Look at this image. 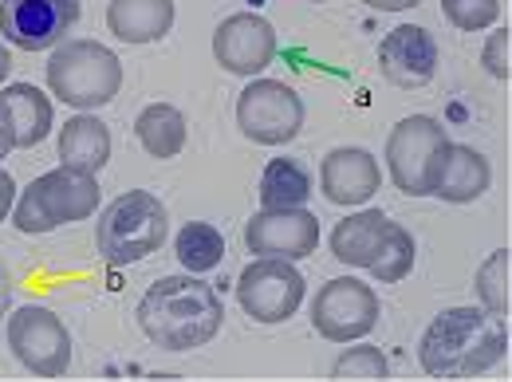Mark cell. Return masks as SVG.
Returning a JSON list of instances; mask_svg holds the SVG:
<instances>
[{
	"label": "cell",
	"mask_w": 512,
	"mask_h": 382,
	"mask_svg": "<svg viewBox=\"0 0 512 382\" xmlns=\"http://www.w3.org/2000/svg\"><path fill=\"white\" fill-rule=\"evenodd\" d=\"M509 355V323L485 308H446L430 319L418 343V363L434 379H473Z\"/></svg>",
	"instance_id": "6da1fadb"
},
{
	"label": "cell",
	"mask_w": 512,
	"mask_h": 382,
	"mask_svg": "<svg viewBox=\"0 0 512 382\" xmlns=\"http://www.w3.org/2000/svg\"><path fill=\"white\" fill-rule=\"evenodd\" d=\"M134 316L146 339L158 343L162 351H193L217 339L225 308L213 284L186 272V276H162L158 284H150Z\"/></svg>",
	"instance_id": "7a4b0ae2"
},
{
	"label": "cell",
	"mask_w": 512,
	"mask_h": 382,
	"mask_svg": "<svg viewBox=\"0 0 512 382\" xmlns=\"http://www.w3.org/2000/svg\"><path fill=\"white\" fill-rule=\"evenodd\" d=\"M166 233H170L166 205L150 190H130L103 209L95 225V249L107 264L127 268L158 253L166 245Z\"/></svg>",
	"instance_id": "3957f363"
},
{
	"label": "cell",
	"mask_w": 512,
	"mask_h": 382,
	"mask_svg": "<svg viewBox=\"0 0 512 382\" xmlns=\"http://www.w3.org/2000/svg\"><path fill=\"white\" fill-rule=\"evenodd\" d=\"M95 209H99V178L83 174V170H71V166H56V170L40 174L16 197L12 221H16L20 233L40 237V233H52L60 225L87 221Z\"/></svg>",
	"instance_id": "277c9868"
},
{
	"label": "cell",
	"mask_w": 512,
	"mask_h": 382,
	"mask_svg": "<svg viewBox=\"0 0 512 382\" xmlns=\"http://www.w3.org/2000/svg\"><path fill=\"white\" fill-rule=\"evenodd\" d=\"M48 87L79 111H99L123 91V64L99 40H64L48 60Z\"/></svg>",
	"instance_id": "5b68a950"
},
{
	"label": "cell",
	"mask_w": 512,
	"mask_h": 382,
	"mask_svg": "<svg viewBox=\"0 0 512 382\" xmlns=\"http://www.w3.org/2000/svg\"><path fill=\"white\" fill-rule=\"evenodd\" d=\"M449 154V134L430 115H410L386 138V170L406 197H430Z\"/></svg>",
	"instance_id": "8992f818"
},
{
	"label": "cell",
	"mask_w": 512,
	"mask_h": 382,
	"mask_svg": "<svg viewBox=\"0 0 512 382\" xmlns=\"http://www.w3.org/2000/svg\"><path fill=\"white\" fill-rule=\"evenodd\" d=\"M8 347L16 363L40 379H64L71 367V335L64 319L44 304H28L8 316Z\"/></svg>",
	"instance_id": "52a82bcc"
},
{
	"label": "cell",
	"mask_w": 512,
	"mask_h": 382,
	"mask_svg": "<svg viewBox=\"0 0 512 382\" xmlns=\"http://www.w3.org/2000/svg\"><path fill=\"white\" fill-rule=\"evenodd\" d=\"M237 127L256 146H284L304 127V99L284 79H253L237 99Z\"/></svg>",
	"instance_id": "ba28073f"
},
{
	"label": "cell",
	"mask_w": 512,
	"mask_h": 382,
	"mask_svg": "<svg viewBox=\"0 0 512 382\" xmlns=\"http://www.w3.org/2000/svg\"><path fill=\"white\" fill-rule=\"evenodd\" d=\"M379 292L355 276H339L327 280L316 292L312 304V327L320 331L327 343H351V339H367L379 327Z\"/></svg>",
	"instance_id": "9c48e42d"
},
{
	"label": "cell",
	"mask_w": 512,
	"mask_h": 382,
	"mask_svg": "<svg viewBox=\"0 0 512 382\" xmlns=\"http://www.w3.org/2000/svg\"><path fill=\"white\" fill-rule=\"evenodd\" d=\"M304 296H308V284L296 272V260L260 256L237 280V300H241L245 316L256 319V323H284V319H292L300 312Z\"/></svg>",
	"instance_id": "30bf717a"
},
{
	"label": "cell",
	"mask_w": 512,
	"mask_h": 382,
	"mask_svg": "<svg viewBox=\"0 0 512 382\" xmlns=\"http://www.w3.org/2000/svg\"><path fill=\"white\" fill-rule=\"evenodd\" d=\"M79 20V0H0V36L24 52L64 44Z\"/></svg>",
	"instance_id": "8fae6325"
},
{
	"label": "cell",
	"mask_w": 512,
	"mask_h": 382,
	"mask_svg": "<svg viewBox=\"0 0 512 382\" xmlns=\"http://www.w3.org/2000/svg\"><path fill=\"white\" fill-rule=\"evenodd\" d=\"M245 245L256 256L304 260L320 245V221L304 205L300 209H260L245 225Z\"/></svg>",
	"instance_id": "7c38bea8"
},
{
	"label": "cell",
	"mask_w": 512,
	"mask_h": 382,
	"mask_svg": "<svg viewBox=\"0 0 512 382\" xmlns=\"http://www.w3.org/2000/svg\"><path fill=\"white\" fill-rule=\"evenodd\" d=\"M438 64H442V48H438L434 32L422 24H398L379 44V71L386 83H394L402 91L426 87L438 75Z\"/></svg>",
	"instance_id": "4fadbf2b"
},
{
	"label": "cell",
	"mask_w": 512,
	"mask_h": 382,
	"mask_svg": "<svg viewBox=\"0 0 512 382\" xmlns=\"http://www.w3.org/2000/svg\"><path fill=\"white\" fill-rule=\"evenodd\" d=\"M213 56L229 75L253 79L276 60V28L256 12L225 16L213 32Z\"/></svg>",
	"instance_id": "5bb4252c"
},
{
	"label": "cell",
	"mask_w": 512,
	"mask_h": 382,
	"mask_svg": "<svg viewBox=\"0 0 512 382\" xmlns=\"http://www.w3.org/2000/svg\"><path fill=\"white\" fill-rule=\"evenodd\" d=\"M383 186L379 158L363 146H339L320 162V190L331 205H363Z\"/></svg>",
	"instance_id": "9a60e30c"
},
{
	"label": "cell",
	"mask_w": 512,
	"mask_h": 382,
	"mask_svg": "<svg viewBox=\"0 0 512 382\" xmlns=\"http://www.w3.org/2000/svg\"><path fill=\"white\" fill-rule=\"evenodd\" d=\"M0 115H4V127H8V138H12V150L40 146L52 134V123H56L52 99L32 83L4 87L0 91Z\"/></svg>",
	"instance_id": "2e32d148"
},
{
	"label": "cell",
	"mask_w": 512,
	"mask_h": 382,
	"mask_svg": "<svg viewBox=\"0 0 512 382\" xmlns=\"http://www.w3.org/2000/svg\"><path fill=\"white\" fill-rule=\"evenodd\" d=\"M390 225L394 221L386 217L383 209H363V213L339 221L335 233H331V256L351 264V268H371L379 249H383Z\"/></svg>",
	"instance_id": "e0dca14e"
},
{
	"label": "cell",
	"mask_w": 512,
	"mask_h": 382,
	"mask_svg": "<svg viewBox=\"0 0 512 382\" xmlns=\"http://www.w3.org/2000/svg\"><path fill=\"white\" fill-rule=\"evenodd\" d=\"M107 28L123 44H154L174 28V0H111Z\"/></svg>",
	"instance_id": "ac0fdd59"
},
{
	"label": "cell",
	"mask_w": 512,
	"mask_h": 382,
	"mask_svg": "<svg viewBox=\"0 0 512 382\" xmlns=\"http://www.w3.org/2000/svg\"><path fill=\"white\" fill-rule=\"evenodd\" d=\"M493 182V170H489V158L473 146H457L449 142V154L442 162V174L434 182V197H442L449 205H465V201H477L481 193L489 190Z\"/></svg>",
	"instance_id": "d6986e66"
},
{
	"label": "cell",
	"mask_w": 512,
	"mask_h": 382,
	"mask_svg": "<svg viewBox=\"0 0 512 382\" xmlns=\"http://www.w3.org/2000/svg\"><path fill=\"white\" fill-rule=\"evenodd\" d=\"M111 162V130L107 123H99L95 115H75L67 119L60 130V166L95 174Z\"/></svg>",
	"instance_id": "ffe728a7"
},
{
	"label": "cell",
	"mask_w": 512,
	"mask_h": 382,
	"mask_svg": "<svg viewBox=\"0 0 512 382\" xmlns=\"http://www.w3.org/2000/svg\"><path fill=\"white\" fill-rule=\"evenodd\" d=\"M134 134L142 142V150L150 158H178L186 150V138H190V127H186V115L174 107V103H150L138 119H134Z\"/></svg>",
	"instance_id": "44dd1931"
},
{
	"label": "cell",
	"mask_w": 512,
	"mask_h": 382,
	"mask_svg": "<svg viewBox=\"0 0 512 382\" xmlns=\"http://www.w3.org/2000/svg\"><path fill=\"white\" fill-rule=\"evenodd\" d=\"M316 193L312 174L296 158H272L260 174V205L264 209H300Z\"/></svg>",
	"instance_id": "7402d4cb"
},
{
	"label": "cell",
	"mask_w": 512,
	"mask_h": 382,
	"mask_svg": "<svg viewBox=\"0 0 512 382\" xmlns=\"http://www.w3.org/2000/svg\"><path fill=\"white\" fill-rule=\"evenodd\" d=\"M174 253H178L186 272L201 276V272H213V268L225 260V237H221V229H213L209 221H190V225L174 237Z\"/></svg>",
	"instance_id": "603a6c76"
},
{
	"label": "cell",
	"mask_w": 512,
	"mask_h": 382,
	"mask_svg": "<svg viewBox=\"0 0 512 382\" xmlns=\"http://www.w3.org/2000/svg\"><path fill=\"white\" fill-rule=\"evenodd\" d=\"M410 268H414V237L394 221L390 233H386L383 249H379L375 264H371L367 272H371L379 284H398V280L410 276Z\"/></svg>",
	"instance_id": "cb8c5ba5"
},
{
	"label": "cell",
	"mask_w": 512,
	"mask_h": 382,
	"mask_svg": "<svg viewBox=\"0 0 512 382\" xmlns=\"http://www.w3.org/2000/svg\"><path fill=\"white\" fill-rule=\"evenodd\" d=\"M509 249H497L481 268H477V296H481V308L493 312V316L509 319Z\"/></svg>",
	"instance_id": "d4e9b609"
},
{
	"label": "cell",
	"mask_w": 512,
	"mask_h": 382,
	"mask_svg": "<svg viewBox=\"0 0 512 382\" xmlns=\"http://www.w3.org/2000/svg\"><path fill=\"white\" fill-rule=\"evenodd\" d=\"M442 12L461 32H485L501 16V0H442Z\"/></svg>",
	"instance_id": "484cf974"
},
{
	"label": "cell",
	"mask_w": 512,
	"mask_h": 382,
	"mask_svg": "<svg viewBox=\"0 0 512 382\" xmlns=\"http://www.w3.org/2000/svg\"><path fill=\"white\" fill-rule=\"evenodd\" d=\"M386 371L390 367H386V355L379 347H351L331 367L335 379H386Z\"/></svg>",
	"instance_id": "4316f807"
},
{
	"label": "cell",
	"mask_w": 512,
	"mask_h": 382,
	"mask_svg": "<svg viewBox=\"0 0 512 382\" xmlns=\"http://www.w3.org/2000/svg\"><path fill=\"white\" fill-rule=\"evenodd\" d=\"M509 40L512 32L509 28H497L489 40H485V52H481V64H485V71L493 75V79H505L509 83Z\"/></svg>",
	"instance_id": "83f0119b"
},
{
	"label": "cell",
	"mask_w": 512,
	"mask_h": 382,
	"mask_svg": "<svg viewBox=\"0 0 512 382\" xmlns=\"http://www.w3.org/2000/svg\"><path fill=\"white\" fill-rule=\"evenodd\" d=\"M12 205H16V182H12V174L0 166V221L12 213Z\"/></svg>",
	"instance_id": "f1b7e54d"
},
{
	"label": "cell",
	"mask_w": 512,
	"mask_h": 382,
	"mask_svg": "<svg viewBox=\"0 0 512 382\" xmlns=\"http://www.w3.org/2000/svg\"><path fill=\"white\" fill-rule=\"evenodd\" d=\"M367 8H379V12H406V8H418L422 0H363Z\"/></svg>",
	"instance_id": "f546056e"
},
{
	"label": "cell",
	"mask_w": 512,
	"mask_h": 382,
	"mask_svg": "<svg viewBox=\"0 0 512 382\" xmlns=\"http://www.w3.org/2000/svg\"><path fill=\"white\" fill-rule=\"evenodd\" d=\"M8 304H12V272H8V264L0 260V316L8 312Z\"/></svg>",
	"instance_id": "4dcf8cb0"
},
{
	"label": "cell",
	"mask_w": 512,
	"mask_h": 382,
	"mask_svg": "<svg viewBox=\"0 0 512 382\" xmlns=\"http://www.w3.org/2000/svg\"><path fill=\"white\" fill-rule=\"evenodd\" d=\"M8 71H12V56H8V48H4V40H0V83L8 79Z\"/></svg>",
	"instance_id": "1f68e13d"
},
{
	"label": "cell",
	"mask_w": 512,
	"mask_h": 382,
	"mask_svg": "<svg viewBox=\"0 0 512 382\" xmlns=\"http://www.w3.org/2000/svg\"><path fill=\"white\" fill-rule=\"evenodd\" d=\"M12 150V138H8V127H4V115H0V158Z\"/></svg>",
	"instance_id": "d6a6232c"
},
{
	"label": "cell",
	"mask_w": 512,
	"mask_h": 382,
	"mask_svg": "<svg viewBox=\"0 0 512 382\" xmlns=\"http://www.w3.org/2000/svg\"><path fill=\"white\" fill-rule=\"evenodd\" d=\"M316 4H323V0H316Z\"/></svg>",
	"instance_id": "836d02e7"
}]
</instances>
